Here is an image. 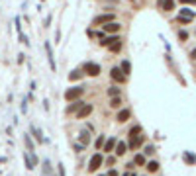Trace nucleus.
Returning a JSON list of instances; mask_svg holds the SVG:
<instances>
[{"instance_id":"nucleus-1","label":"nucleus","mask_w":196,"mask_h":176,"mask_svg":"<svg viewBox=\"0 0 196 176\" xmlns=\"http://www.w3.org/2000/svg\"><path fill=\"white\" fill-rule=\"evenodd\" d=\"M102 155L100 153H96V155H92L90 157V160H88V172H96L100 166H102Z\"/></svg>"},{"instance_id":"nucleus-2","label":"nucleus","mask_w":196,"mask_h":176,"mask_svg":"<svg viewBox=\"0 0 196 176\" xmlns=\"http://www.w3.org/2000/svg\"><path fill=\"white\" fill-rule=\"evenodd\" d=\"M81 94H83V88L81 86H75V88H69V90L65 92V98H67L69 102H73V100L81 98Z\"/></svg>"},{"instance_id":"nucleus-3","label":"nucleus","mask_w":196,"mask_h":176,"mask_svg":"<svg viewBox=\"0 0 196 176\" xmlns=\"http://www.w3.org/2000/svg\"><path fill=\"white\" fill-rule=\"evenodd\" d=\"M110 76H112V80L114 82H126V75H124V71H122L120 67H114L112 71H110Z\"/></svg>"},{"instance_id":"nucleus-4","label":"nucleus","mask_w":196,"mask_h":176,"mask_svg":"<svg viewBox=\"0 0 196 176\" xmlns=\"http://www.w3.org/2000/svg\"><path fill=\"white\" fill-rule=\"evenodd\" d=\"M110 22H114V14H100V16H96L92 20V24L100 26V24H110Z\"/></svg>"},{"instance_id":"nucleus-5","label":"nucleus","mask_w":196,"mask_h":176,"mask_svg":"<svg viewBox=\"0 0 196 176\" xmlns=\"http://www.w3.org/2000/svg\"><path fill=\"white\" fill-rule=\"evenodd\" d=\"M92 110H94L92 104H83V108L77 112V120H84L86 115H90V114H92Z\"/></svg>"},{"instance_id":"nucleus-6","label":"nucleus","mask_w":196,"mask_h":176,"mask_svg":"<svg viewBox=\"0 0 196 176\" xmlns=\"http://www.w3.org/2000/svg\"><path fill=\"white\" fill-rule=\"evenodd\" d=\"M84 71H86V75L88 76H98L100 75V67L96 63H86L84 65Z\"/></svg>"},{"instance_id":"nucleus-7","label":"nucleus","mask_w":196,"mask_h":176,"mask_svg":"<svg viewBox=\"0 0 196 176\" xmlns=\"http://www.w3.org/2000/svg\"><path fill=\"white\" fill-rule=\"evenodd\" d=\"M102 27H104V32H106V33H118L122 26L118 24V22H110V24H104Z\"/></svg>"},{"instance_id":"nucleus-8","label":"nucleus","mask_w":196,"mask_h":176,"mask_svg":"<svg viewBox=\"0 0 196 176\" xmlns=\"http://www.w3.org/2000/svg\"><path fill=\"white\" fill-rule=\"evenodd\" d=\"M129 115H132V112H129L128 108H124V110H120V112H118V117H116V120H118L120 123H124V121L129 120Z\"/></svg>"},{"instance_id":"nucleus-9","label":"nucleus","mask_w":196,"mask_h":176,"mask_svg":"<svg viewBox=\"0 0 196 176\" xmlns=\"http://www.w3.org/2000/svg\"><path fill=\"white\" fill-rule=\"evenodd\" d=\"M126 151H128V145L124 143V141H120V143H116V149H114V153L118 157H122V155H126Z\"/></svg>"},{"instance_id":"nucleus-10","label":"nucleus","mask_w":196,"mask_h":176,"mask_svg":"<svg viewBox=\"0 0 196 176\" xmlns=\"http://www.w3.org/2000/svg\"><path fill=\"white\" fill-rule=\"evenodd\" d=\"M159 8H163L165 12L173 10L175 8V0H161V2H159Z\"/></svg>"},{"instance_id":"nucleus-11","label":"nucleus","mask_w":196,"mask_h":176,"mask_svg":"<svg viewBox=\"0 0 196 176\" xmlns=\"http://www.w3.org/2000/svg\"><path fill=\"white\" fill-rule=\"evenodd\" d=\"M116 41H120V37H118V35H110V37H104L102 41H100V45H104V47H110L112 45V43H116Z\"/></svg>"},{"instance_id":"nucleus-12","label":"nucleus","mask_w":196,"mask_h":176,"mask_svg":"<svg viewBox=\"0 0 196 176\" xmlns=\"http://www.w3.org/2000/svg\"><path fill=\"white\" fill-rule=\"evenodd\" d=\"M45 51H47V59H49V67H51V71H55V61H53V53H51L49 43H45Z\"/></svg>"},{"instance_id":"nucleus-13","label":"nucleus","mask_w":196,"mask_h":176,"mask_svg":"<svg viewBox=\"0 0 196 176\" xmlns=\"http://www.w3.org/2000/svg\"><path fill=\"white\" fill-rule=\"evenodd\" d=\"M116 143H118V141H116L114 137H110V139H108V141H106V145H104V151H106V153L114 151V149H116Z\"/></svg>"},{"instance_id":"nucleus-14","label":"nucleus","mask_w":196,"mask_h":176,"mask_svg":"<svg viewBox=\"0 0 196 176\" xmlns=\"http://www.w3.org/2000/svg\"><path fill=\"white\" fill-rule=\"evenodd\" d=\"M108 96H110V98H116V96H122V90H120V88H118V86H110V88H108Z\"/></svg>"},{"instance_id":"nucleus-15","label":"nucleus","mask_w":196,"mask_h":176,"mask_svg":"<svg viewBox=\"0 0 196 176\" xmlns=\"http://www.w3.org/2000/svg\"><path fill=\"white\" fill-rule=\"evenodd\" d=\"M81 108H83V102H81V100H75V104L69 106V108H67V112H69V114H73V112H78Z\"/></svg>"},{"instance_id":"nucleus-16","label":"nucleus","mask_w":196,"mask_h":176,"mask_svg":"<svg viewBox=\"0 0 196 176\" xmlns=\"http://www.w3.org/2000/svg\"><path fill=\"white\" fill-rule=\"evenodd\" d=\"M141 143H143V137H135V139H132L129 141V149H137V147H141Z\"/></svg>"},{"instance_id":"nucleus-17","label":"nucleus","mask_w":196,"mask_h":176,"mask_svg":"<svg viewBox=\"0 0 196 176\" xmlns=\"http://www.w3.org/2000/svg\"><path fill=\"white\" fill-rule=\"evenodd\" d=\"M139 133H141V127H139V125H133L132 129H129V139H135V137H139Z\"/></svg>"},{"instance_id":"nucleus-18","label":"nucleus","mask_w":196,"mask_h":176,"mask_svg":"<svg viewBox=\"0 0 196 176\" xmlns=\"http://www.w3.org/2000/svg\"><path fill=\"white\" fill-rule=\"evenodd\" d=\"M159 170V163L157 160H149L147 163V172H157Z\"/></svg>"},{"instance_id":"nucleus-19","label":"nucleus","mask_w":196,"mask_h":176,"mask_svg":"<svg viewBox=\"0 0 196 176\" xmlns=\"http://www.w3.org/2000/svg\"><path fill=\"white\" fill-rule=\"evenodd\" d=\"M178 16H183V18H190V20H192V18L196 16V14H194L192 10H188V8H183V10H180V14H178Z\"/></svg>"},{"instance_id":"nucleus-20","label":"nucleus","mask_w":196,"mask_h":176,"mask_svg":"<svg viewBox=\"0 0 196 176\" xmlns=\"http://www.w3.org/2000/svg\"><path fill=\"white\" fill-rule=\"evenodd\" d=\"M78 139H81V143H83V145H88V141H90L88 131H81V137H78Z\"/></svg>"},{"instance_id":"nucleus-21","label":"nucleus","mask_w":196,"mask_h":176,"mask_svg":"<svg viewBox=\"0 0 196 176\" xmlns=\"http://www.w3.org/2000/svg\"><path fill=\"white\" fill-rule=\"evenodd\" d=\"M122 71H124V75L128 76L129 75V71H132V65H129V61H124V63H122V67H120Z\"/></svg>"},{"instance_id":"nucleus-22","label":"nucleus","mask_w":196,"mask_h":176,"mask_svg":"<svg viewBox=\"0 0 196 176\" xmlns=\"http://www.w3.org/2000/svg\"><path fill=\"white\" fill-rule=\"evenodd\" d=\"M108 49H110V51H112V53H118V51L122 49V41H116V43H112V45H110V47H108Z\"/></svg>"},{"instance_id":"nucleus-23","label":"nucleus","mask_w":196,"mask_h":176,"mask_svg":"<svg viewBox=\"0 0 196 176\" xmlns=\"http://www.w3.org/2000/svg\"><path fill=\"white\" fill-rule=\"evenodd\" d=\"M110 106H112V108H120V106H122V96H116V98H112Z\"/></svg>"},{"instance_id":"nucleus-24","label":"nucleus","mask_w":196,"mask_h":176,"mask_svg":"<svg viewBox=\"0 0 196 176\" xmlns=\"http://www.w3.org/2000/svg\"><path fill=\"white\" fill-rule=\"evenodd\" d=\"M133 164H145V157H143V155H135Z\"/></svg>"},{"instance_id":"nucleus-25","label":"nucleus","mask_w":196,"mask_h":176,"mask_svg":"<svg viewBox=\"0 0 196 176\" xmlns=\"http://www.w3.org/2000/svg\"><path fill=\"white\" fill-rule=\"evenodd\" d=\"M78 78H81V71H73L69 75V80H78Z\"/></svg>"},{"instance_id":"nucleus-26","label":"nucleus","mask_w":196,"mask_h":176,"mask_svg":"<svg viewBox=\"0 0 196 176\" xmlns=\"http://www.w3.org/2000/svg\"><path fill=\"white\" fill-rule=\"evenodd\" d=\"M184 160H186V163H190V164H194V163H196V157H194V155H188V153H186V155H184Z\"/></svg>"},{"instance_id":"nucleus-27","label":"nucleus","mask_w":196,"mask_h":176,"mask_svg":"<svg viewBox=\"0 0 196 176\" xmlns=\"http://www.w3.org/2000/svg\"><path fill=\"white\" fill-rule=\"evenodd\" d=\"M153 153H155V147H153V145H147V147H145V155H153Z\"/></svg>"},{"instance_id":"nucleus-28","label":"nucleus","mask_w":196,"mask_h":176,"mask_svg":"<svg viewBox=\"0 0 196 176\" xmlns=\"http://www.w3.org/2000/svg\"><path fill=\"white\" fill-rule=\"evenodd\" d=\"M102 145H104V135H100V137L96 139V149H100Z\"/></svg>"},{"instance_id":"nucleus-29","label":"nucleus","mask_w":196,"mask_h":176,"mask_svg":"<svg viewBox=\"0 0 196 176\" xmlns=\"http://www.w3.org/2000/svg\"><path fill=\"white\" fill-rule=\"evenodd\" d=\"M178 39H180V41H186V39H188V33H186V32H178Z\"/></svg>"},{"instance_id":"nucleus-30","label":"nucleus","mask_w":196,"mask_h":176,"mask_svg":"<svg viewBox=\"0 0 196 176\" xmlns=\"http://www.w3.org/2000/svg\"><path fill=\"white\" fill-rule=\"evenodd\" d=\"M183 4H196V0H180Z\"/></svg>"},{"instance_id":"nucleus-31","label":"nucleus","mask_w":196,"mask_h":176,"mask_svg":"<svg viewBox=\"0 0 196 176\" xmlns=\"http://www.w3.org/2000/svg\"><path fill=\"white\" fill-rule=\"evenodd\" d=\"M190 59H196V47H194V49L190 51Z\"/></svg>"},{"instance_id":"nucleus-32","label":"nucleus","mask_w":196,"mask_h":176,"mask_svg":"<svg viewBox=\"0 0 196 176\" xmlns=\"http://www.w3.org/2000/svg\"><path fill=\"white\" fill-rule=\"evenodd\" d=\"M108 176H118V170H110V172H108Z\"/></svg>"},{"instance_id":"nucleus-33","label":"nucleus","mask_w":196,"mask_h":176,"mask_svg":"<svg viewBox=\"0 0 196 176\" xmlns=\"http://www.w3.org/2000/svg\"><path fill=\"white\" fill-rule=\"evenodd\" d=\"M126 176H135V174H133V172H129V174H126Z\"/></svg>"},{"instance_id":"nucleus-34","label":"nucleus","mask_w":196,"mask_h":176,"mask_svg":"<svg viewBox=\"0 0 196 176\" xmlns=\"http://www.w3.org/2000/svg\"><path fill=\"white\" fill-rule=\"evenodd\" d=\"M100 176H108V174H100Z\"/></svg>"},{"instance_id":"nucleus-35","label":"nucleus","mask_w":196,"mask_h":176,"mask_svg":"<svg viewBox=\"0 0 196 176\" xmlns=\"http://www.w3.org/2000/svg\"><path fill=\"white\" fill-rule=\"evenodd\" d=\"M129 2H133V0H129Z\"/></svg>"}]
</instances>
